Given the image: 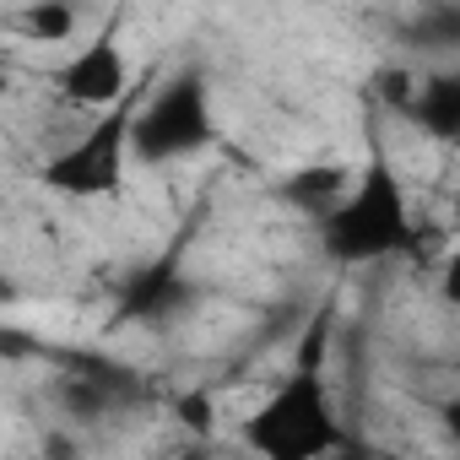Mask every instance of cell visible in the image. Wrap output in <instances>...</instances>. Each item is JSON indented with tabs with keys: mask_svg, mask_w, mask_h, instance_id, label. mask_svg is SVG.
<instances>
[{
	"mask_svg": "<svg viewBox=\"0 0 460 460\" xmlns=\"http://www.w3.org/2000/svg\"><path fill=\"white\" fill-rule=\"evenodd\" d=\"M244 438L266 460H325L336 455L341 428L325 401V385L314 374H298L282 390H271L255 417H244Z\"/></svg>",
	"mask_w": 460,
	"mask_h": 460,
	"instance_id": "obj_1",
	"label": "cell"
},
{
	"mask_svg": "<svg viewBox=\"0 0 460 460\" xmlns=\"http://www.w3.org/2000/svg\"><path fill=\"white\" fill-rule=\"evenodd\" d=\"M130 119H136L130 103L98 114L66 152H55V157L44 163V184L60 190V195H71V200L119 195L125 168H130Z\"/></svg>",
	"mask_w": 460,
	"mask_h": 460,
	"instance_id": "obj_2",
	"label": "cell"
},
{
	"mask_svg": "<svg viewBox=\"0 0 460 460\" xmlns=\"http://www.w3.org/2000/svg\"><path fill=\"white\" fill-rule=\"evenodd\" d=\"M130 55L125 44L114 39V28H103L98 39L66 49L60 71H55V87L66 93V103L87 109V114H109L119 103H130Z\"/></svg>",
	"mask_w": 460,
	"mask_h": 460,
	"instance_id": "obj_3",
	"label": "cell"
},
{
	"mask_svg": "<svg viewBox=\"0 0 460 460\" xmlns=\"http://www.w3.org/2000/svg\"><path fill=\"white\" fill-rule=\"evenodd\" d=\"M206 130H211V125H206V98H200V87H195V82H179V87H168L146 114L130 119V152H141V157H173V152L200 146Z\"/></svg>",
	"mask_w": 460,
	"mask_h": 460,
	"instance_id": "obj_4",
	"label": "cell"
},
{
	"mask_svg": "<svg viewBox=\"0 0 460 460\" xmlns=\"http://www.w3.org/2000/svg\"><path fill=\"white\" fill-rule=\"evenodd\" d=\"M0 22L28 44H66L71 49V39L82 28V12H71V6H28V12H6Z\"/></svg>",
	"mask_w": 460,
	"mask_h": 460,
	"instance_id": "obj_5",
	"label": "cell"
},
{
	"mask_svg": "<svg viewBox=\"0 0 460 460\" xmlns=\"http://www.w3.org/2000/svg\"><path fill=\"white\" fill-rule=\"evenodd\" d=\"M12 93V71H6V60H0V98Z\"/></svg>",
	"mask_w": 460,
	"mask_h": 460,
	"instance_id": "obj_6",
	"label": "cell"
}]
</instances>
